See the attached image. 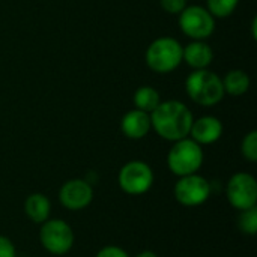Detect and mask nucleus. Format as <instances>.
Here are the masks:
<instances>
[{"instance_id": "f257e3e1", "label": "nucleus", "mask_w": 257, "mask_h": 257, "mask_svg": "<svg viewBox=\"0 0 257 257\" xmlns=\"http://www.w3.org/2000/svg\"><path fill=\"white\" fill-rule=\"evenodd\" d=\"M193 113L181 101H164L151 113V125L155 133L167 140L178 142L190 136L193 125Z\"/></svg>"}, {"instance_id": "f03ea898", "label": "nucleus", "mask_w": 257, "mask_h": 257, "mask_svg": "<svg viewBox=\"0 0 257 257\" xmlns=\"http://www.w3.org/2000/svg\"><path fill=\"white\" fill-rule=\"evenodd\" d=\"M188 96L200 105H215L224 96L223 80L208 69H196L185 81Z\"/></svg>"}, {"instance_id": "7ed1b4c3", "label": "nucleus", "mask_w": 257, "mask_h": 257, "mask_svg": "<svg viewBox=\"0 0 257 257\" xmlns=\"http://www.w3.org/2000/svg\"><path fill=\"white\" fill-rule=\"evenodd\" d=\"M202 164L203 149L199 143L188 137L173 142V146L167 154V167L175 176L194 175L200 170Z\"/></svg>"}, {"instance_id": "20e7f679", "label": "nucleus", "mask_w": 257, "mask_h": 257, "mask_svg": "<svg viewBox=\"0 0 257 257\" xmlns=\"http://www.w3.org/2000/svg\"><path fill=\"white\" fill-rule=\"evenodd\" d=\"M39 226V242L45 251L53 256H63L72 250L75 235L72 227L65 220L48 218Z\"/></svg>"}, {"instance_id": "39448f33", "label": "nucleus", "mask_w": 257, "mask_h": 257, "mask_svg": "<svg viewBox=\"0 0 257 257\" xmlns=\"http://www.w3.org/2000/svg\"><path fill=\"white\" fill-rule=\"evenodd\" d=\"M182 45L173 38H158L146 50L148 66L158 72L167 74L176 69L182 62Z\"/></svg>"}, {"instance_id": "423d86ee", "label": "nucleus", "mask_w": 257, "mask_h": 257, "mask_svg": "<svg viewBox=\"0 0 257 257\" xmlns=\"http://www.w3.org/2000/svg\"><path fill=\"white\" fill-rule=\"evenodd\" d=\"M154 170L152 167L140 160L128 161L123 164L117 175L119 188L130 196L146 194L154 185Z\"/></svg>"}, {"instance_id": "0eeeda50", "label": "nucleus", "mask_w": 257, "mask_h": 257, "mask_svg": "<svg viewBox=\"0 0 257 257\" xmlns=\"http://www.w3.org/2000/svg\"><path fill=\"white\" fill-rule=\"evenodd\" d=\"M212 194L211 182L202 175H187L178 178L173 187L176 202L185 208H196L208 202Z\"/></svg>"}, {"instance_id": "6e6552de", "label": "nucleus", "mask_w": 257, "mask_h": 257, "mask_svg": "<svg viewBox=\"0 0 257 257\" xmlns=\"http://www.w3.org/2000/svg\"><path fill=\"white\" fill-rule=\"evenodd\" d=\"M226 197L232 208L245 211L257 206V181L247 172H238L230 176L226 185Z\"/></svg>"}, {"instance_id": "1a4fd4ad", "label": "nucleus", "mask_w": 257, "mask_h": 257, "mask_svg": "<svg viewBox=\"0 0 257 257\" xmlns=\"http://www.w3.org/2000/svg\"><path fill=\"white\" fill-rule=\"evenodd\" d=\"M181 30L194 41H205L215 29V21L211 12L202 6H188L179 14Z\"/></svg>"}, {"instance_id": "9d476101", "label": "nucleus", "mask_w": 257, "mask_h": 257, "mask_svg": "<svg viewBox=\"0 0 257 257\" xmlns=\"http://www.w3.org/2000/svg\"><path fill=\"white\" fill-rule=\"evenodd\" d=\"M93 187L86 179H69L59 190L60 205L72 212L86 209L93 200Z\"/></svg>"}, {"instance_id": "9b49d317", "label": "nucleus", "mask_w": 257, "mask_h": 257, "mask_svg": "<svg viewBox=\"0 0 257 257\" xmlns=\"http://www.w3.org/2000/svg\"><path fill=\"white\" fill-rule=\"evenodd\" d=\"M191 139L202 145H212L220 140L223 136V123L215 116H202L196 120H193L191 130H190Z\"/></svg>"}, {"instance_id": "f8f14e48", "label": "nucleus", "mask_w": 257, "mask_h": 257, "mask_svg": "<svg viewBox=\"0 0 257 257\" xmlns=\"http://www.w3.org/2000/svg\"><path fill=\"white\" fill-rule=\"evenodd\" d=\"M151 128V114L139 108L128 111L120 120V130L123 136H126L131 140H140L146 137Z\"/></svg>"}, {"instance_id": "ddd939ff", "label": "nucleus", "mask_w": 257, "mask_h": 257, "mask_svg": "<svg viewBox=\"0 0 257 257\" xmlns=\"http://www.w3.org/2000/svg\"><path fill=\"white\" fill-rule=\"evenodd\" d=\"M212 59V48L205 41H194L182 50V60H185L194 69H206Z\"/></svg>"}, {"instance_id": "4468645a", "label": "nucleus", "mask_w": 257, "mask_h": 257, "mask_svg": "<svg viewBox=\"0 0 257 257\" xmlns=\"http://www.w3.org/2000/svg\"><path fill=\"white\" fill-rule=\"evenodd\" d=\"M24 214L35 224H42L50 218L51 202L42 193H33L24 200Z\"/></svg>"}, {"instance_id": "2eb2a0df", "label": "nucleus", "mask_w": 257, "mask_h": 257, "mask_svg": "<svg viewBox=\"0 0 257 257\" xmlns=\"http://www.w3.org/2000/svg\"><path fill=\"white\" fill-rule=\"evenodd\" d=\"M223 87H224V93L227 92L229 95L241 96L250 87V77L247 75V72L241 69L229 71L223 80Z\"/></svg>"}, {"instance_id": "dca6fc26", "label": "nucleus", "mask_w": 257, "mask_h": 257, "mask_svg": "<svg viewBox=\"0 0 257 257\" xmlns=\"http://www.w3.org/2000/svg\"><path fill=\"white\" fill-rule=\"evenodd\" d=\"M160 102H161V98H160L158 90L151 87V86H142L134 93V105H136V108H139L142 111H146L149 114L158 107Z\"/></svg>"}, {"instance_id": "f3484780", "label": "nucleus", "mask_w": 257, "mask_h": 257, "mask_svg": "<svg viewBox=\"0 0 257 257\" xmlns=\"http://www.w3.org/2000/svg\"><path fill=\"white\" fill-rule=\"evenodd\" d=\"M238 227L244 235L254 236L257 233V206L241 211L238 217Z\"/></svg>"}, {"instance_id": "a211bd4d", "label": "nucleus", "mask_w": 257, "mask_h": 257, "mask_svg": "<svg viewBox=\"0 0 257 257\" xmlns=\"http://www.w3.org/2000/svg\"><path fill=\"white\" fill-rule=\"evenodd\" d=\"M206 2H208V11L211 12L212 17L226 18L233 14L239 0H206Z\"/></svg>"}, {"instance_id": "6ab92c4d", "label": "nucleus", "mask_w": 257, "mask_h": 257, "mask_svg": "<svg viewBox=\"0 0 257 257\" xmlns=\"http://www.w3.org/2000/svg\"><path fill=\"white\" fill-rule=\"evenodd\" d=\"M241 154L242 157L250 161V163H256L257 161V133L256 131H250L242 143H241Z\"/></svg>"}, {"instance_id": "aec40b11", "label": "nucleus", "mask_w": 257, "mask_h": 257, "mask_svg": "<svg viewBox=\"0 0 257 257\" xmlns=\"http://www.w3.org/2000/svg\"><path fill=\"white\" fill-rule=\"evenodd\" d=\"M160 5L169 14H181L187 8V0H160Z\"/></svg>"}, {"instance_id": "412c9836", "label": "nucleus", "mask_w": 257, "mask_h": 257, "mask_svg": "<svg viewBox=\"0 0 257 257\" xmlns=\"http://www.w3.org/2000/svg\"><path fill=\"white\" fill-rule=\"evenodd\" d=\"M95 257H130V254L119 245H105L96 253Z\"/></svg>"}, {"instance_id": "4be33fe9", "label": "nucleus", "mask_w": 257, "mask_h": 257, "mask_svg": "<svg viewBox=\"0 0 257 257\" xmlns=\"http://www.w3.org/2000/svg\"><path fill=\"white\" fill-rule=\"evenodd\" d=\"M0 257H17V248L14 242L5 235H0Z\"/></svg>"}, {"instance_id": "5701e85b", "label": "nucleus", "mask_w": 257, "mask_h": 257, "mask_svg": "<svg viewBox=\"0 0 257 257\" xmlns=\"http://www.w3.org/2000/svg\"><path fill=\"white\" fill-rule=\"evenodd\" d=\"M136 257H158V254L151 250H145V251H140Z\"/></svg>"}]
</instances>
